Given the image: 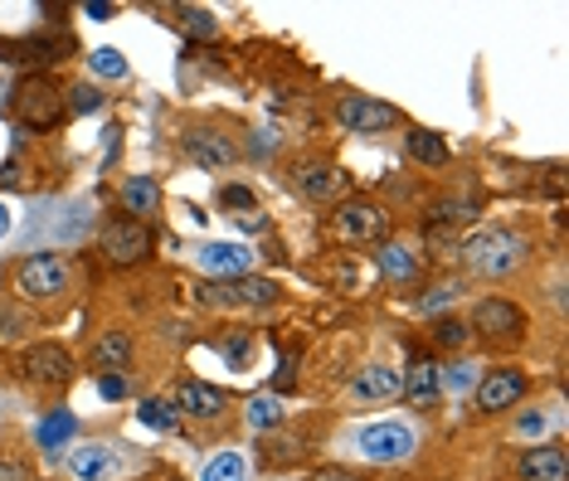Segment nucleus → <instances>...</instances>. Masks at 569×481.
Here are the masks:
<instances>
[{
	"instance_id": "nucleus-1",
	"label": "nucleus",
	"mask_w": 569,
	"mask_h": 481,
	"mask_svg": "<svg viewBox=\"0 0 569 481\" xmlns=\"http://www.w3.org/2000/svg\"><path fill=\"white\" fill-rule=\"evenodd\" d=\"M462 258H468V268L482 272V278H507V272L526 263V239L511 229H487L462 243Z\"/></svg>"
},
{
	"instance_id": "nucleus-2",
	"label": "nucleus",
	"mask_w": 569,
	"mask_h": 481,
	"mask_svg": "<svg viewBox=\"0 0 569 481\" xmlns=\"http://www.w3.org/2000/svg\"><path fill=\"white\" fill-rule=\"evenodd\" d=\"M413 428L409 423H395V419H385V423H366L356 433V452L366 462L375 467H399V462H409L413 458Z\"/></svg>"
},
{
	"instance_id": "nucleus-3",
	"label": "nucleus",
	"mask_w": 569,
	"mask_h": 481,
	"mask_svg": "<svg viewBox=\"0 0 569 481\" xmlns=\"http://www.w3.org/2000/svg\"><path fill=\"white\" fill-rule=\"evenodd\" d=\"M69 272L73 268H69L63 253H34L16 268V292L24 297V302H49V297H59L63 288H69Z\"/></svg>"
},
{
	"instance_id": "nucleus-4",
	"label": "nucleus",
	"mask_w": 569,
	"mask_h": 481,
	"mask_svg": "<svg viewBox=\"0 0 569 481\" xmlns=\"http://www.w3.org/2000/svg\"><path fill=\"white\" fill-rule=\"evenodd\" d=\"M98 243H102V253H108V263H118V268H132L141 263V258H151V229H147V219H108L98 233Z\"/></svg>"
},
{
	"instance_id": "nucleus-5",
	"label": "nucleus",
	"mask_w": 569,
	"mask_h": 481,
	"mask_svg": "<svg viewBox=\"0 0 569 481\" xmlns=\"http://www.w3.org/2000/svg\"><path fill=\"white\" fill-rule=\"evenodd\" d=\"M331 229H336V239L341 243H370V239H385L390 214H385L375 200H346L341 210H336Z\"/></svg>"
},
{
	"instance_id": "nucleus-6",
	"label": "nucleus",
	"mask_w": 569,
	"mask_h": 481,
	"mask_svg": "<svg viewBox=\"0 0 569 481\" xmlns=\"http://www.w3.org/2000/svg\"><path fill=\"white\" fill-rule=\"evenodd\" d=\"M468 331H482L491 335V341H521V331H526V311L507 302V297H482V302L472 307V321H468Z\"/></svg>"
},
{
	"instance_id": "nucleus-7",
	"label": "nucleus",
	"mask_w": 569,
	"mask_h": 481,
	"mask_svg": "<svg viewBox=\"0 0 569 481\" xmlns=\"http://www.w3.org/2000/svg\"><path fill=\"white\" fill-rule=\"evenodd\" d=\"M292 186L302 190L307 200L327 204V200H341V194L351 190V176H346L336 161H297L292 166Z\"/></svg>"
},
{
	"instance_id": "nucleus-8",
	"label": "nucleus",
	"mask_w": 569,
	"mask_h": 481,
	"mask_svg": "<svg viewBox=\"0 0 569 481\" xmlns=\"http://www.w3.org/2000/svg\"><path fill=\"white\" fill-rule=\"evenodd\" d=\"M196 268L200 272H210V278L219 282H239V278H249L253 272V249L249 243H200L196 249Z\"/></svg>"
},
{
	"instance_id": "nucleus-9",
	"label": "nucleus",
	"mask_w": 569,
	"mask_h": 481,
	"mask_svg": "<svg viewBox=\"0 0 569 481\" xmlns=\"http://www.w3.org/2000/svg\"><path fill=\"white\" fill-rule=\"evenodd\" d=\"M336 122H341L346 132L375 137V132H385V127H395V122H399V112L390 108V102H380V98L351 93V98H341V108H336Z\"/></svg>"
},
{
	"instance_id": "nucleus-10",
	"label": "nucleus",
	"mask_w": 569,
	"mask_h": 481,
	"mask_svg": "<svg viewBox=\"0 0 569 481\" xmlns=\"http://www.w3.org/2000/svg\"><path fill=\"white\" fill-rule=\"evenodd\" d=\"M526 374L521 370H487L482 380H477V409L482 413H501V409H511V404H521L526 399Z\"/></svg>"
},
{
	"instance_id": "nucleus-11",
	"label": "nucleus",
	"mask_w": 569,
	"mask_h": 481,
	"mask_svg": "<svg viewBox=\"0 0 569 481\" xmlns=\"http://www.w3.org/2000/svg\"><path fill=\"white\" fill-rule=\"evenodd\" d=\"M16 102H20L24 122H30V132H34V127H54L63 117V93L49 83V78H30V83H20Z\"/></svg>"
},
{
	"instance_id": "nucleus-12",
	"label": "nucleus",
	"mask_w": 569,
	"mask_h": 481,
	"mask_svg": "<svg viewBox=\"0 0 569 481\" xmlns=\"http://www.w3.org/2000/svg\"><path fill=\"white\" fill-rule=\"evenodd\" d=\"M180 147H186V156L196 166H214V171H224V166L239 161V147L219 132V127H190V132L180 137Z\"/></svg>"
},
{
	"instance_id": "nucleus-13",
	"label": "nucleus",
	"mask_w": 569,
	"mask_h": 481,
	"mask_svg": "<svg viewBox=\"0 0 569 481\" xmlns=\"http://www.w3.org/2000/svg\"><path fill=\"white\" fill-rule=\"evenodd\" d=\"M20 374L30 384H69L73 380V360L63 345H30L20 355Z\"/></svg>"
},
{
	"instance_id": "nucleus-14",
	"label": "nucleus",
	"mask_w": 569,
	"mask_h": 481,
	"mask_svg": "<svg viewBox=\"0 0 569 481\" xmlns=\"http://www.w3.org/2000/svg\"><path fill=\"white\" fill-rule=\"evenodd\" d=\"M118 472H122V458H118V448H108V443H79L69 452L73 481H112Z\"/></svg>"
},
{
	"instance_id": "nucleus-15",
	"label": "nucleus",
	"mask_w": 569,
	"mask_h": 481,
	"mask_svg": "<svg viewBox=\"0 0 569 481\" xmlns=\"http://www.w3.org/2000/svg\"><path fill=\"white\" fill-rule=\"evenodd\" d=\"M73 49V39H0V59H10V63H54L63 59Z\"/></svg>"
},
{
	"instance_id": "nucleus-16",
	"label": "nucleus",
	"mask_w": 569,
	"mask_h": 481,
	"mask_svg": "<svg viewBox=\"0 0 569 481\" xmlns=\"http://www.w3.org/2000/svg\"><path fill=\"white\" fill-rule=\"evenodd\" d=\"M395 394H399V370H390V365H366L351 380V404H360V409L385 404V399H395Z\"/></svg>"
},
{
	"instance_id": "nucleus-17",
	"label": "nucleus",
	"mask_w": 569,
	"mask_h": 481,
	"mask_svg": "<svg viewBox=\"0 0 569 481\" xmlns=\"http://www.w3.org/2000/svg\"><path fill=\"white\" fill-rule=\"evenodd\" d=\"M521 481H565L569 477V458H565V448H555V443H536V448H526L521 452Z\"/></svg>"
},
{
	"instance_id": "nucleus-18",
	"label": "nucleus",
	"mask_w": 569,
	"mask_h": 481,
	"mask_svg": "<svg viewBox=\"0 0 569 481\" xmlns=\"http://www.w3.org/2000/svg\"><path fill=\"white\" fill-rule=\"evenodd\" d=\"M399 394H405L413 409H433L438 399H443V389H438V365H433V360H413V365L399 374Z\"/></svg>"
},
{
	"instance_id": "nucleus-19",
	"label": "nucleus",
	"mask_w": 569,
	"mask_h": 481,
	"mask_svg": "<svg viewBox=\"0 0 569 481\" xmlns=\"http://www.w3.org/2000/svg\"><path fill=\"white\" fill-rule=\"evenodd\" d=\"M224 404H229L224 389H214L204 380H186V384H180V394H176V409H186L190 419H219Z\"/></svg>"
},
{
	"instance_id": "nucleus-20",
	"label": "nucleus",
	"mask_w": 569,
	"mask_h": 481,
	"mask_svg": "<svg viewBox=\"0 0 569 481\" xmlns=\"http://www.w3.org/2000/svg\"><path fill=\"white\" fill-rule=\"evenodd\" d=\"M375 268L385 272L390 282H409L413 272H419V253L409 249V243H380V253H375Z\"/></svg>"
},
{
	"instance_id": "nucleus-21",
	"label": "nucleus",
	"mask_w": 569,
	"mask_h": 481,
	"mask_svg": "<svg viewBox=\"0 0 569 481\" xmlns=\"http://www.w3.org/2000/svg\"><path fill=\"white\" fill-rule=\"evenodd\" d=\"M122 204H127V219H137V214H151L161 204V186L151 176H132L122 186Z\"/></svg>"
},
{
	"instance_id": "nucleus-22",
	"label": "nucleus",
	"mask_w": 569,
	"mask_h": 481,
	"mask_svg": "<svg viewBox=\"0 0 569 481\" xmlns=\"http://www.w3.org/2000/svg\"><path fill=\"white\" fill-rule=\"evenodd\" d=\"M127 360H132V341H127L122 331H108V335H98V345H93V365L102 370V374H118Z\"/></svg>"
},
{
	"instance_id": "nucleus-23",
	"label": "nucleus",
	"mask_w": 569,
	"mask_h": 481,
	"mask_svg": "<svg viewBox=\"0 0 569 481\" xmlns=\"http://www.w3.org/2000/svg\"><path fill=\"white\" fill-rule=\"evenodd\" d=\"M438 389H443L448 399H462L477 389V365L472 360H452V365H438Z\"/></svg>"
},
{
	"instance_id": "nucleus-24",
	"label": "nucleus",
	"mask_w": 569,
	"mask_h": 481,
	"mask_svg": "<svg viewBox=\"0 0 569 481\" xmlns=\"http://www.w3.org/2000/svg\"><path fill=\"white\" fill-rule=\"evenodd\" d=\"M73 433H79V419H73L69 409H54V413H49V419L40 423V433H34V438H40V448H44V452H59Z\"/></svg>"
},
{
	"instance_id": "nucleus-25",
	"label": "nucleus",
	"mask_w": 569,
	"mask_h": 481,
	"mask_svg": "<svg viewBox=\"0 0 569 481\" xmlns=\"http://www.w3.org/2000/svg\"><path fill=\"white\" fill-rule=\"evenodd\" d=\"M137 419H141V428H151V433H176L180 409L171 404V399H147V404L137 409Z\"/></svg>"
},
{
	"instance_id": "nucleus-26",
	"label": "nucleus",
	"mask_w": 569,
	"mask_h": 481,
	"mask_svg": "<svg viewBox=\"0 0 569 481\" xmlns=\"http://www.w3.org/2000/svg\"><path fill=\"white\" fill-rule=\"evenodd\" d=\"M409 156L419 166H448V141L438 132H409Z\"/></svg>"
},
{
	"instance_id": "nucleus-27",
	"label": "nucleus",
	"mask_w": 569,
	"mask_h": 481,
	"mask_svg": "<svg viewBox=\"0 0 569 481\" xmlns=\"http://www.w3.org/2000/svg\"><path fill=\"white\" fill-rule=\"evenodd\" d=\"M249 477V462L239 458V452H214L210 462H204V472H200V481H243Z\"/></svg>"
},
{
	"instance_id": "nucleus-28",
	"label": "nucleus",
	"mask_w": 569,
	"mask_h": 481,
	"mask_svg": "<svg viewBox=\"0 0 569 481\" xmlns=\"http://www.w3.org/2000/svg\"><path fill=\"white\" fill-rule=\"evenodd\" d=\"M249 423L258 428V433H273V428L282 423V399H278V394H258V399H249Z\"/></svg>"
},
{
	"instance_id": "nucleus-29",
	"label": "nucleus",
	"mask_w": 569,
	"mask_h": 481,
	"mask_svg": "<svg viewBox=\"0 0 569 481\" xmlns=\"http://www.w3.org/2000/svg\"><path fill=\"white\" fill-rule=\"evenodd\" d=\"M278 297V288L268 278H239L234 282V302H243V307H268Z\"/></svg>"
},
{
	"instance_id": "nucleus-30",
	"label": "nucleus",
	"mask_w": 569,
	"mask_h": 481,
	"mask_svg": "<svg viewBox=\"0 0 569 481\" xmlns=\"http://www.w3.org/2000/svg\"><path fill=\"white\" fill-rule=\"evenodd\" d=\"M180 30L196 34V39H214L219 34V20L210 16V10H200V6H186V10H180Z\"/></svg>"
},
{
	"instance_id": "nucleus-31",
	"label": "nucleus",
	"mask_w": 569,
	"mask_h": 481,
	"mask_svg": "<svg viewBox=\"0 0 569 481\" xmlns=\"http://www.w3.org/2000/svg\"><path fill=\"white\" fill-rule=\"evenodd\" d=\"M433 341L443 345V350H462V345L472 341V331H468V321H458V317H443V321H438V327H433Z\"/></svg>"
},
{
	"instance_id": "nucleus-32",
	"label": "nucleus",
	"mask_w": 569,
	"mask_h": 481,
	"mask_svg": "<svg viewBox=\"0 0 569 481\" xmlns=\"http://www.w3.org/2000/svg\"><path fill=\"white\" fill-rule=\"evenodd\" d=\"M88 63H93L98 78H112V83H118V78H127V59L118 54V49H98V54L88 59Z\"/></svg>"
},
{
	"instance_id": "nucleus-33",
	"label": "nucleus",
	"mask_w": 569,
	"mask_h": 481,
	"mask_svg": "<svg viewBox=\"0 0 569 481\" xmlns=\"http://www.w3.org/2000/svg\"><path fill=\"white\" fill-rule=\"evenodd\" d=\"M69 98H73V102H69V112H79V117H88V112H98V108H102V93H98L93 83H79Z\"/></svg>"
},
{
	"instance_id": "nucleus-34",
	"label": "nucleus",
	"mask_w": 569,
	"mask_h": 481,
	"mask_svg": "<svg viewBox=\"0 0 569 481\" xmlns=\"http://www.w3.org/2000/svg\"><path fill=\"white\" fill-rule=\"evenodd\" d=\"M200 302L204 307H239L234 302V282H210V288H200Z\"/></svg>"
},
{
	"instance_id": "nucleus-35",
	"label": "nucleus",
	"mask_w": 569,
	"mask_h": 481,
	"mask_svg": "<svg viewBox=\"0 0 569 481\" xmlns=\"http://www.w3.org/2000/svg\"><path fill=\"white\" fill-rule=\"evenodd\" d=\"M452 297H458V288H452V282H443V288H433V292L419 302V317H433V311H443V307L452 302Z\"/></svg>"
},
{
	"instance_id": "nucleus-36",
	"label": "nucleus",
	"mask_w": 569,
	"mask_h": 481,
	"mask_svg": "<svg viewBox=\"0 0 569 481\" xmlns=\"http://www.w3.org/2000/svg\"><path fill=\"white\" fill-rule=\"evenodd\" d=\"M546 428H550V413H521V423H516V433H521V438H540V433H546Z\"/></svg>"
},
{
	"instance_id": "nucleus-37",
	"label": "nucleus",
	"mask_w": 569,
	"mask_h": 481,
	"mask_svg": "<svg viewBox=\"0 0 569 481\" xmlns=\"http://www.w3.org/2000/svg\"><path fill=\"white\" fill-rule=\"evenodd\" d=\"M219 204H234V210L243 214V210H253V194L243 186H224V190H219Z\"/></svg>"
},
{
	"instance_id": "nucleus-38",
	"label": "nucleus",
	"mask_w": 569,
	"mask_h": 481,
	"mask_svg": "<svg viewBox=\"0 0 569 481\" xmlns=\"http://www.w3.org/2000/svg\"><path fill=\"white\" fill-rule=\"evenodd\" d=\"M98 394H102V399H122V394H127V380H122V374H112V370H108V374L98 380Z\"/></svg>"
},
{
	"instance_id": "nucleus-39",
	"label": "nucleus",
	"mask_w": 569,
	"mask_h": 481,
	"mask_svg": "<svg viewBox=\"0 0 569 481\" xmlns=\"http://www.w3.org/2000/svg\"><path fill=\"white\" fill-rule=\"evenodd\" d=\"M219 350H224V360H229V365H243V355H249V335H234V341H229V345H219Z\"/></svg>"
},
{
	"instance_id": "nucleus-40",
	"label": "nucleus",
	"mask_w": 569,
	"mask_h": 481,
	"mask_svg": "<svg viewBox=\"0 0 569 481\" xmlns=\"http://www.w3.org/2000/svg\"><path fill=\"white\" fill-rule=\"evenodd\" d=\"M249 147H253L258 156H273V151H278V137H273V132H253Z\"/></svg>"
},
{
	"instance_id": "nucleus-41",
	"label": "nucleus",
	"mask_w": 569,
	"mask_h": 481,
	"mask_svg": "<svg viewBox=\"0 0 569 481\" xmlns=\"http://www.w3.org/2000/svg\"><path fill=\"white\" fill-rule=\"evenodd\" d=\"M239 229H249V233L268 229V214H258V210H243V214H239Z\"/></svg>"
},
{
	"instance_id": "nucleus-42",
	"label": "nucleus",
	"mask_w": 569,
	"mask_h": 481,
	"mask_svg": "<svg viewBox=\"0 0 569 481\" xmlns=\"http://www.w3.org/2000/svg\"><path fill=\"white\" fill-rule=\"evenodd\" d=\"M0 186H20V166H16V161L0 166Z\"/></svg>"
},
{
	"instance_id": "nucleus-43",
	"label": "nucleus",
	"mask_w": 569,
	"mask_h": 481,
	"mask_svg": "<svg viewBox=\"0 0 569 481\" xmlns=\"http://www.w3.org/2000/svg\"><path fill=\"white\" fill-rule=\"evenodd\" d=\"M10 98H16V88H10V78H6V69H0V112L10 108Z\"/></svg>"
},
{
	"instance_id": "nucleus-44",
	"label": "nucleus",
	"mask_w": 569,
	"mask_h": 481,
	"mask_svg": "<svg viewBox=\"0 0 569 481\" xmlns=\"http://www.w3.org/2000/svg\"><path fill=\"white\" fill-rule=\"evenodd\" d=\"M0 481H30V477H24V467H10V462H0Z\"/></svg>"
},
{
	"instance_id": "nucleus-45",
	"label": "nucleus",
	"mask_w": 569,
	"mask_h": 481,
	"mask_svg": "<svg viewBox=\"0 0 569 481\" xmlns=\"http://www.w3.org/2000/svg\"><path fill=\"white\" fill-rule=\"evenodd\" d=\"M83 10H88V16H93V20H108V16H112V6H102V0H88Z\"/></svg>"
},
{
	"instance_id": "nucleus-46",
	"label": "nucleus",
	"mask_w": 569,
	"mask_h": 481,
	"mask_svg": "<svg viewBox=\"0 0 569 481\" xmlns=\"http://www.w3.org/2000/svg\"><path fill=\"white\" fill-rule=\"evenodd\" d=\"M292 384V360H282V370H278V389H288Z\"/></svg>"
},
{
	"instance_id": "nucleus-47",
	"label": "nucleus",
	"mask_w": 569,
	"mask_h": 481,
	"mask_svg": "<svg viewBox=\"0 0 569 481\" xmlns=\"http://www.w3.org/2000/svg\"><path fill=\"white\" fill-rule=\"evenodd\" d=\"M6 233H10V204L0 200V239H6Z\"/></svg>"
},
{
	"instance_id": "nucleus-48",
	"label": "nucleus",
	"mask_w": 569,
	"mask_h": 481,
	"mask_svg": "<svg viewBox=\"0 0 569 481\" xmlns=\"http://www.w3.org/2000/svg\"><path fill=\"white\" fill-rule=\"evenodd\" d=\"M317 481H356V477H351V472H321Z\"/></svg>"
}]
</instances>
